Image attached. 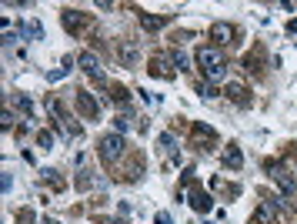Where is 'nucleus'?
I'll return each instance as SVG.
<instances>
[{
	"instance_id": "obj_11",
	"label": "nucleus",
	"mask_w": 297,
	"mask_h": 224,
	"mask_svg": "<svg viewBox=\"0 0 297 224\" xmlns=\"http://www.w3.org/2000/svg\"><path fill=\"white\" fill-rule=\"evenodd\" d=\"M201 94H204V97H217V90L210 87V84H204V87H201Z\"/></svg>"
},
{
	"instance_id": "obj_7",
	"label": "nucleus",
	"mask_w": 297,
	"mask_h": 224,
	"mask_svg": "<svg viewBox=\"0 0 297 224\" xmlns=\"http://www.w3.org/2000/svg\"><path fill=\"white\" fill-rule=\"evenodd\" d=\"M77 104H81V111H84V114H97V104L90 101L87 90H81V94H77Z\"/></svg>"
},
{
	"instance_id": "obj_3",
	"label": "nucleus",
	"mask_w": 297,
	"mask_h": 224,
	"mask_svg": "<svg viewBox=\"0 0 297 224\" xmlns=\"http://www.w3.org/2000/svg\"><path fill=\"white\" fill-rule=\"evenodd\" d=\"M210 37L224 47V44H231V40H234V27L231 24H214V27H210Z\"/></svg>"
},
{
	"instance_id": "obj_10",
	"label": "nucleus",
	"mask_w": 297,
	"mask_h": 224,
	"mask_svg": "<svg viewBox=\"0 0 297 224\" xmlns=\"http://www.w3.org/2000/svg\"><path fill=\"white\" fill-rule=\"evenodd\" d=\"M174 67H180V71H187V57L180 54V50H177V54H174Z\"/></svg>"
},
{
	"instance_id": "obj_6",
	"label": "nucleus",
	"mask_w": 297,
	"mask_h": 224,
	"mask_svg": "<svg viewBox=\"0 0 297 224\" xmlns=\"http://www.w3.org/2000/svg\"><path fill=\"white\" fill-rule=\"evenodd\" d=\"M227 97L237 101V104H247V87L244 84H227Z\"/></svg>"
},
{
	"instance_id": "obj_8",
	"label": "nucleus",
	"mask_w": 297,
	"mask_h": 224,
	"mask_svg": "<svg viewBox=\"0 0 297 224\" xmlns=\"http://www.w3.org/2000/svg\"><path fill=\"white\" fill-rule=\"evenodd\" d=\"M224 164H227V168H241V164H244L241 151H237V147H231V151L224 154Z\"/></svg>"
},
{
	"instance_id": "obj_5",
	"label": "nucleus",
	"mask_w": 297,
	"mask_h": 224,
	"mask_svg": "<svg viewBox=\"0 0 297 224\" xmlns=\"http://www.w3.org/2000/svg\"><path fill=\"white\" fill-rule=\"evenodd\" d=\"M81 67L90 74V77H100V64H97V57L90 54V50H87V54H81Z\"/></svg>"
},
{
	"instance_id": "obj_12",
	"label": "nucleus",
	"mask_w": 297,
	"mask_h": 224,
	"mask_svg": "<svg viewBox=\"0 0 297 224\" xmlns=\"http://www.w3.org/2000/svg\"><path fill=\"white\" fill-rule=\"evenodd\" d=\"M287 30H290V34H297V20H290V24H287Z\"/></svg>"
},
{
	"instance_id": "obj_1",
	"label": "nucleus",
	"mask_w": 297,
	"mask_h": 224,
	"mask_svg": "<svg viewBox=\"0 0 297 224\" xmlns=\"http://www.w3.org/2000/svg\"><path fill=\"white\" fill-rule=\"evenodd\" d=\"M197 64H201V71L207 74L210 80H220L227 74V64H224V54L217 47H201L197 50Z\"/></svg>"
},
{
	"instance_id": "obj_9",
	"label": "nucleus",
	"mask_w": 297,
	"mask_h": 224,
	"mask_svg": "<svg viewBox=\"0 0 297 224\" xmlns=\"http://www.w3.org/2000/svg\"><path fill=\"white\" fill-rule=\"evenodd\" d=\"M140 20H144V27H147V30H157V27L164 24V20H157V17H147V14L140 17Z\"/></svg>"
},
{
	"instance_id": "obj_2",
	"label": "nucleus",
	"mask_w": 297,
	"mask_h": 224,
	"mask_svg": "<svg viewBox=\"0 0 297 224\" xmlns=\"http://www.w3.org/2000/svg\"><path fill=\"white\" fill-rule=\"evenodd\" d=\"M124 154V141L117 134H107L104 141H100V157L107 161V164H110V161H117Z\"/></svg>"
},
{
	"instance_id": "obj_4",
	"label": "nucleus",
	"mask_w": 297,
	"mask_h": 224,
	"mask_svg": "<svg viewBox=\"0 0 297 224\" xmlns=\"http://www.w3.org/2000/svg\"><path fill=\"white\" fill-rule=\"evenodd\" d=\"M151 74H157V77H174V71H167V57L157 54L151 60Z\"/></svg>"
}]
</instances>
